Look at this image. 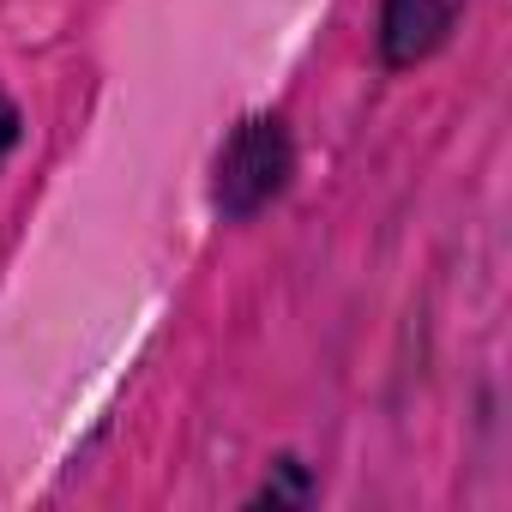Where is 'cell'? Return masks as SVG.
I'll use <instances>...</instances> for the list:
<instances>
[{
	"label": "cell",
	"mask_w": 512,
	"mask_h": 512,
	"mask_svg": "<svg viewBox=\"0 0 512 512\" xmlns=\"http://www.w3.org/2000/svg\"><path fill=\"white\" fill-rule=\"evenodd\" d=\"M458 13H464V0H386L380 7V55H386V67L428 61L458 31Z\"/></svg>",
	"instance_id": "2"
},
{
	"label": "cell",
	"mask_w": 512,
	"mask_h": 512,
	"mask_svg": "<svg viewBox=\"0 0 512 512\" xmlns=\"http://www.w3.org/2000/svg\"><path fill=\"white\" fill-rule=\"evenodd\" d=\"M19 145V109L7 103V97H0V157H7Z\"/></svg>",
	"instance_id": "3"
},
{
	"label": "cell",
	"mask_w": 512,
	"mask_h": 512,
	"mask_svg": "<svg viewBox=\"0 0 512 512\" xmlns=\"http://www.w3.org/2000/svg\"><path fill=\"white\" fill-rule=\"evenodd\" d=\"M290 175V133L284 121L272 115H253L235 127V139L223 145L217 157V205L229 217H247V211H260Z\"/></svg>",
	"instance_id": "1"
}]
</instances>
